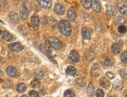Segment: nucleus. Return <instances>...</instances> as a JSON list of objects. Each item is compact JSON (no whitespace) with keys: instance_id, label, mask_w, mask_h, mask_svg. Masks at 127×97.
Instances as JSON below:
<instances>
[{"instance_id":"24","label":"nucleus","mask_w":127,"mask_h":97,"mask_svg":"<svg viewBox=\"0 0 127 97\" xmlns=\"http://www.w3.org/2000/svg\"><path fill=\"white\" fill-rule=\"evenodd\" d=\"M123 87V84L121 82V81H116L114 83V85H113V88H114L115 90H118V91H119V90H121Z\"/></svg>"},{"instance_id":"4","label":"nucleus","mask_w":127,"mask_h":97,"mask_svg":"<svg viewBox=\"0 0 127 97\" xmlns=\"http://www.w3.org/2000/svg\"><path fill=\"white\" fill-rule=\"evenodd\" d=\"M100 66L97 64H94L93 66L91 67V74L94 77H97V76L100 75Z\"/></svg>"},{"instance_id":"22","label":"nucleus","mask_w":127,"mask_h":97,"mask_svg":"<svg viewBox=\"0 0 127 97\" xmlns=\"http://www.w3.org/2000/svg\"><path fill=\"white\" fill-rule=\"evenodd\" d=\"M94 92H95V90H94L93 85L92 84H90L89 85H88V87H87V93H88V95H89L90 96L93 97L94 96Z\"/></svg>"},{"instance_id":"27","label":"nucleus","mask_w":127,"mask_h":97,"mask_svg":"<svg viewBox=\"0 0 127 97\" xmlns=\"http://www.w3.org/2000/svg\"><path fill=\"white\" fill-rule=\"evenodd\" d=\"M90 55L88 54L87 53L85 54V57H86V58L88 60H93V57H94V54H93V52H92L91 50L90 51Z\"/></svg>"},{"instance_id":"12","label":"nucleus","mask_w":127,"mask_h":97,"mask_svg":"<svg viewBox=\"0 0 127 97\" xmlns=\"http://www.w3.org/2000/svg\"><path fill=\"white\" fill-rule=\"evenodd\" d=\"M6 72L7 74L10 77H15L17 75V70L14 67H12V66H9V67H7L6 69Z\"/></svg>"},{"instance_id":"23","label":"nucleus","mask_w":127,"mask_h":97,"mask_svg":"<svg viewBox=\"0 0 127 97\" xmlns=\"http://www.w3.org/2000/svg\"><path fill=\"white\" fill-rule=\"evenodd\" d=\"M27 87L26 85L24 84V83H20V84L17 85V91L18 92H25Z\"/></svg>"},{"instance_id":"30","label":"nucleus","mask_w":127,"mask_h":97,"mask_svg":"<svg viewBox=\"0 0 127 97\" xmlns=\"http://www.w3.org/2000/svg\"><path fill=\"white\" fill-rule=\"evenodd\" d=\"M31 86H32L33 88H38V87H39V85H40V82L38 81V80H33L32 81H31Z\"/></svg>"},{"instance_id":"20","label":"nucleus","mask_w":127,"mask_h":97,"mask_svg":"<svg viewBox=\"0 0 127 97\" xmlns=\"http://www.w3.org/2000/svg\"><path fill=\"white\" fill-rule=\"evenodd\" d=\"M2 37L4 40L7 41H10L13 39V35L9 32H4L2 33Z\"/></svg>"},{"instance_id":"39","label":"nucleus","mask_w":127,"mask_h":97,"mask_svg":"<svg viewBox=\"0 0 127 97\" xmlns=\"http://www.w3.org/2000/svg\"><path fill=\"white\" fill-rule=\"evenodd\" d=\"M21 97H27V96L26 95H23V96H21Z\"/></svg>"},{"instance_id":"7","label":"nucleus","mask_w":127,"mask_h":97,"mask_svg":"<svg viewBox=\"0 0 127 97\" xmlns=\"http://www.w3.org/2000/svg\"><path fill=\"white\" fill-rule=\"evenodd\" d=\"M38 4L44 9H49L52 6V2L50 0H38Z\"/></svg>"},{"instance_id":"33","label":"nucleus","mask_w":127,"mask_h":97,"mask_svg":"<svg viewBox=\"0 0 127 97\" xmlns=\"http://www.w3.org/2000/svg\"><path fill=\"white\" fill-rule=\"evenodd\" d=\"M120 12H121V13H122V14L124 15H126L127 14V11H126V6H122V7H120Z\"/></svg>"},{"instance_id":"40","label":"nucleus","mask_w":127,"mask_h":97,"mask_svg":"<svg viewBox=\"0 0 127 97\" xmlns=\"http://www.w3.org/2000/svg\"><path fill=\"white\" fill-rule=\"evenodd\" d=\"M2 34V32H1V31H0V34Z\"/></svg>"},{"instance_id":"19","label":"nucleus","mask_w":127,"mask_h":97,"mask_svg":"<svg viewBox=\"0 0 127 97\" xmlns=\"http://www.w3.org/2000/svg\"><path fill=\"white\" fill-rule=\"evenodd\" d=\"M111 51L113 53L115 54H118L120 53V51H121V48H120V46H118V44H113L111 46Z\"/></svg>"},{"instance_id":"28","label":"nucleus","mask_w":127,"mask_h":97,"mask_svg":"<svg viewBox=\"0 0 127 97\" xmlns=\"http://www.w3.org/2000/svg\"><path fill=\"white\" fill-rule=\"evenodd\" d=\"M104 64L105 66H108V67H111V66L113 65V62L111 60H110V59H108V58H106L104 61Z\"/></svg>"},{"instance_id":"32","label":"nucleus","mask_w":127,"mask_h":97,"mask_svg":"<svg viewBox=\"0 0 127 97\" xmlns=\"http://www.w3.org/2000/svg\"><path fill=\"white\" fill-rule=\"evenodd\" d=\"M121 59H122V62L124 64L127 63V53H126V52H124V53L122 54Z\"/></svg>"},{"instance_id":"1","label":"nucleus","mask_w":127,"mask_h":97,"mask_svg":"<svg viewBox=\"0 0 127 97\" xmlns=\"http://www.w3.org/2000/svg\"><path fill=\"white\" fill-rule=\"evenodd\" d=\"M58 29L62 34L65 36H69L72 33V27L70 23L66 20H61L58 23Z\"/></svg>"},{"instance_id":"25","label":"nucleus","mask_w":127,"mask_h":97,"mask_svg":"<svg viewBox=\"0 0 127 97\" xmlns=\"http://www.w3.org/2000/svg\"><path fill=\"white\" fill-rule=\"evenodd\" d=\"M82 4L85 9H90L91 7L92 1L91 0H82Z\"/></svg>"},{"instance_id":"37","label":"nucleus","mask_w":127,"mask_h":97,"mask_svg":"<svg viewBox=\"0 0 127 97\" xmlns=\"http://www.w3.org/2000/svg\"><path fill=\"white\" fill-rule=\"evenodd\" d=\"M119 74L122 75V78H125V77H126V72L119 71Z\"/></svg>"},{"instance_id":"14","label":"nucleus","mask_w":127,"mask_h":97,"mask_svg":"<svg viewBox=\"0 0 127 97\" xmlns=\"http://www.w3.org/2000/svg\"><path fill=\"white\" fill-rule=\"evenodd\" d=\"M100 84L103 88L104 89H108L110 87V81L109 80H108L106 78H102L100 81Z\"/></svg>"},{"instance_id":"38","label":"nucleus","mask_w":127,"mask_h":97,"mask_svg":"<svg viewBox=\"0 0 127 97\" xmlns=\"http://www.w3.org/2000/svg\"><path fill=\"white\" fill-rule=\"evenodd\" d=\"M2 73L1 71H0V77H1V76H2Z\"/></svg>"},{"instance_id":"21","label":"nucleus","mask_w":127,"mask_h":97,"mask_svg":"<svg viewBox=\"0 0 127 97\" xmlns=\"http://www.w3.org/2000/svg\"><path fill=\"white\" fill-rule=\"evenodd\" d=\"M66 73H67V74H68L69 76H74L76 73V70H75V67L70 66V67H68V68H67Z\"/></svg>"},{"instance_id":"8","label":"nucleus","mask_w":127,"mask_h":97,"mask_svg":"<svg viewBox=\"0 0 127 97\" xmlns=\"http://www.w3.org/2000/svg\"><path fill=\"white\" fill-rule=\"evenodd\" d=\"M9 48L13 51L15 52H20L23 49V46H21L20 43H11L10 45H9Z\"/></svg>"},{"instance_id":"6","label":"nucleus","mask_w":127,"mask_h":97,"mask_svg":"<svg viewBox=\"0 0 127 97\" xmlns=\"http://www.w3.org/2000/svg\"><path fill=\"white\" fill-rule=\"evenodd\" d=\"M54 11L56 13H57L58 15H63L64 13L65 9L64 7V6L61 5V3H57L54 6Z\"/></svg>"},{"instance_id":"36","label":"nucleus","mask_w":127,"mask_h":97,"mask_svg":"<svg viewBox=\"0 0 127 97\" xmlns=\"http://www.w3.org/2000/svg\"><path fill=\"white\" fill-rule=\"evenodd\" d=\"M107 76H108V77L109 78H114V77H115V76H114V74H113V73H111V72H108L107 73Z\"/></svg>"},{"instance_id":"10","label":"nucleus","mask_w":127,"mask_h":97,"mask_svg":"<svg viewBox=\"0 0 127 97\" xmlns=\"http://www.w3.org/2000/svg\"><path fill=\"white\" fill-rule=\"evenodd\" d=\"M91 6L93 9L94 10L95 12L97 13H99L100 12L101 10V6H100V3L97 0H94V1H92V4H91Z\"/></svg>"},{"instance_id":"35","label":"nucleus","mask_w":127,"mask_h":97,"mask_svg":"<svg viewBox=\"0 0 127 97\" xmlns=\"http://www.w3.org/2000/svg\"><path fill=\"white\" fill-rule=\"evenodd\" d=\"M30 97H39V95L36 91H31L29 93Z\"/></svg>"},{"instance_id":"17","label":"nucleus","mask_w":127,"mask_h":97,"mask_svg":"<svg viewBox=\"0 0 127 97\" xmlns=\"http://www.w3.org/2000/svg\"><path fill=\"white\" fill-rule=\"evenodd\" d=\"M35 78L38 79H42L44 78L45 73L43 71L41 70V69H38V70L35 71Z\"/></svg>"},{"instance_id":"15","label":"nucleus","mask_w":127,"mask_h":97,"mask_svg":"<svg viewBox=\"0 0 127 97\" xmlns=\"http://www.w3.org/2000/svg\"><path fill=\"white\" fill-rule=\"evenodd\" d=\"M107 13L111 16H115L117 13V8L115 6H109L107 9Z\"/></svg>"},{"instance_id":"26","label":"nucleus","mask_w":127,"mask_h":97,"mask_svg":"<svg viewBox=\"0 0 127 97\" xmlns=\"http://www.w3.org/2000/svg\"><path fill=\"white\" fill-rule=\"evenodd\" d=\"M75 96V93H74L72 90H67L64 92V97H74Z\"/></svg>"},{"instance_id":"3","label":"nucleus","mask_w":127,"mask_h":97,"mask_svg":"<svg viewBox=\"0 0 127 97\" xmlns=\"http://www.w3.org/2000/svg\"><path fill=\"white\" fill-rule=\"evenodd\" d=\"M20 15L23 20H26L28 16V10L24 5H22L20 8Z\"/></svg>"},{"instance_id":"2","label":"nucleus","mask_w":127,"mask_h":97,"mask_svg":"<svg viewBox=\"0 0 127 97\" xmlns=\"http://www.w3.org/2000/svg\"><path fill=\"white\" fill-rule=\"evenodd\" d=\"M49 42L50 44V46L54 48H55V49H60V48L62 47V42L55 37L49 38Z\"/></svg>"},{"instance_id":"9","label":"nucleus","mask_w":127,"mask_h":97,"mask_svg":"<svg viewBox=\"0 0 127 97\" xmlns=\"http://www.w3.org/2000/svg\"><path fill=\"white\" fill-rule=\"evenodd\" d=\"M68 17L70 21H75L77 18V14H76L75 10L72 8L70 9L68 12Z\"/></svg>"},{"instance_id":"11","label":"nucleus","mask_w":127,"mask_h":97,"mask_svg":"<svg viewBox=\"0 0 127 97\" xmlns=\"http://www.w3.org/2000/svg\"><path fill=\"white\" fill-rule=\"evenodd\" d=\"M82 36L84 39H90L91 33L87 27H82Z\"/></svg>"},{"instance_id":"16","label":"nucleus","mask_w":127,"mask_h":97,"mask_svg":"<svg viewBox=\"0 0 127 97\" xmlns=\"http://www.w3.org/2000/svg\"><path fill=\"white\" fill-rule=\"evenodd\" d=\"M31 24H32V26L35 28H38V26H39V20H38V16H33L31 18Z\"/></svg>"},{"instance_id":"34","label":"nucleus","mask_w":127,"mask_h":97,"mask_svg":"<svg viewBox=\"0 0 127 97\" xmlns=\"http://www.w3.org/2000/svg\"><path fill=\"white\" fill-rule=\"evenodd\" d=\"M75 81H76V83L78 85H84V84H85V81L83 80L82 78H77L76 80H75Z\"/></svg>"},{"instance_id":"18","label":"nucleus","mask_w":127,"mask_h":97,"mask_svg":"<svg viewBox=\"0 0 127 97\" xmlns=\"http://www.w3.org/2000/svg\"><path fill=\"white\" fill-rule=\"evenodd\" d=\"M126 22V19L122 16H117L115 19V24L116 25H123V24Z\"/></svg>"},{"instance_id":"5","label":"nucleus","mask_w":127,"mask_h":97,"mask_svg":"<svg viewBox=\"0 0 127 97\" xmlns=\"http://www.w3.org/2000/svg\"><path fill=\"white\" fill-rule=\"evenodd\" d=\"M69 57L71 59V60L73 61V62H75V63H77V62L79 61V58H80L79 53H78V52L75 51V50H72V51H71Z\"/></svg>"},{"instance_id":"29","label":"nucleus","mask_w":127,"mask_h":97,"mask_svg":"<svg viewBox=\"0 0 127 97\" xmlns=\"http://www.w3.org/2000/svg\"><path fill=\"white\" fill-rule=\"evenodd\" d=\"M118 31L121 34H125L126 32V27L124 25H120L118 27Z\"/></svg>"},{"instance_id":"13","label":"nucleus","mask_w":127,"mask_h":97,"mask_svg":"<svg viewBox=\"0 0 127 97\" xmlns=\"http://www.w3.org/2000/svg\"><path fill=\"white\" fill-rule=\"evenodd\" d=\"M9 19H10V21H11L13 24H16L19 22V17H18V15L16 13H11L9 14Z\"/></svg>"},{"instance_id":"41","label":"nucleus","mask_w":127,"mask_h":97,"mask_svg":"<svg viewBox=\"0 0 127 97\" xmlns=\"http://www.w3.org/2000/svg\"><path fill=\"white\" fill-rule=\"evenodd\" d=\"M110 97H115V96H110Z\"/></svg>"},{"instance_id":"31","label":"nucleus","mask_w":127,"mask_h":97,"mask_svg":"<svg viewBox=\"0 0 127 97\" xmlns=\"http://www.w3.org/2000/svg\"><path fill=\"white\" fill-rule=\"evenodd\" d=\"M96 96H97V97H104V93L103 92V90L97 89V92H96Z\"/></svg>"}]
</instances>
